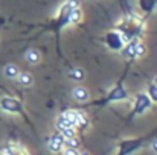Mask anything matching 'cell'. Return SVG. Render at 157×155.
I'll use <instances>...</instances> for the list:
<instances>
[{"label":"cell","mask_w":157,"mask_h":155,"mask_svg":"<svg viewBox=\"0 0 157 155\" xmlns=\"http://www.w3.org/2000/svg\"><path fill=\"white\" fill-rule=\"evenodd\" d=\"M61 134H63V137L67 140V138H72V137H76V129L75 128H66V129H63L61 131Z\"/></svg>","instance_id":"ffe728a7"},{"label":"cell","mask_w":157,"mask_h":155,"mask_svg":"<svg viewBox=\"0 0 157 155\" xmlns=\"http://www.w3.org/2000/svg\"><path fill=\"white\" fill-rule=\"evenodd\" d=\"M116 31L121 32L125 43L142 41V37L145 34V21L139 17H125L122 21L117 23Z\"/></svg>","instance_id":"6da1fadb"},{"label":"cell","mask_w":157,"mask_h":155,"mask_svg":"<svg viewBox=\"0 0 157 155\" xmlns=\"http://www.w3.org/2000/svg\"><path fill=\"white\" fill-rule=\"evenodd\" d=\"M3 75H5V78H8V79H17L18 75H20V70H18V67H17L15 64H8V65L3 68Z\"/></svg>","instance_id":"7c38bea8"},{"label":"cell","mask_w":157,"mask_h":155,"mask_svg":"<svg viewBox=\"0 0 157 155\" xmlns=\"http://www.w3.org/2000/svg\"><path fill=\"white\" fill-rule=\"evenodd\" d=\"M104 43L113 52H121L122 47L125 46V40L121 35V32H117V31H108L104 35Z\"/></svg>","instance_id":"3957f363"},{"label":"cell","mask_w":157,"mask_h":155,"mask_svg":"<svg viewBox=\"0 0 157 155\" xmlns=\"http://www.w3.org/2000/svg\"><path fill=\"white\" fill-rule=\"evenodd\" d=\"M69 78H70L72 81H75V82H81V81H84L86 73H84L82 68L73 67V68H70V72H69Z\"/></svg>","instance_id":"4fadbf2b"},{"label":"cell","mask_w":157,"mask_h":155,"mask_svg":"<svg viewBox=\"0 0 157 155\" xmlns=\"http://www.w3.org/2000/svg\"><path fill=\"white\" fill-rule=\"evenodd\" d=\"M79 155H90L89 152H86V151H82V152H79Z\"/></svg>","instance_id":"cb8c5ba5"},{"label":"cell","mask_w":157,"mask_h":155,"mask_svg":"<svg viewBox=\"0 0 157 155\" xmlns=\"http://www.w3.org/2000/svg\"><path fill=\"white\" fill-rule=\"evenodd\" d=\"M154 84H156V85H157V76H156V78H154Z\"/></svg>","instance_id":"d4e9b609"},{"label":"cell","mask_w":157,"mask_h":155,"mask_svg":"<svg viewBox=\"0 0 157 155\" xmlns=\"http://www.w3.org/2000/svg\"><path fill=\"white\" fill-rule=\"evenodd\" d=\"M63 116H64V117L69 120V123L75 128V125H76V119H78V109H69V111H64Z\"/></svg>","instance_id":"e0dca14e"},{"label":"cell","mask_w":157,"mask_h":155,"mask_svg":"<svg viewBox=\"0 0 157 155\" xmlns=\"http://www.w3.org/2000/svg\"><path fill=\"white\" fill-rule=\"evenodd\" d=\"M151 99L148 98L147 93H137L136 98H134V105H133V113L131 116H140L144 114L145 111H148L151 108Z\"/></svg>","instance_id":"277c9868"},{"label":"cell","mask_w":157,"mask_h":155,"mask_svg":"<svg viewBox=\"0 0 157 155\" xmlns=\"http://www.w3.org/2000/svg\"><path fill=\"white\" fill-rule=\"evenodd\" d=\"M151 149H153V152L157 154V140H154V142L151 143Z\"/></svg>","instance_id":"603a6c76"},{"label":"cell","mask_w":157,"mask_h":155,"mask_svg":"<svg viewBox=\"0 0 157 155\" xmlns=\"http://www.w3.org/2000/svg\"><path fill=\"white\" fill-rule=\"evenodd\" d=\"M128 98V93H127V90L124 88V85H122V81L121 82H117L110 91H108V94L105 96V99H102L101 102L102 103H110V102H119V101H125Z\"/></svg>","instance_id":"5b68a950"},{"label":"cell","mask_w":157,"mask_h":155,"mask_svg":"<svg viewBox=\"0 0 157 155\" xmlns=\"http://www.w3.org/2000/svg\"><path fill=\"white\" fill-rule=\"evenodd\" d=\"M134 47H136V55H137V58H142V56L147 55V46H145L142 41H136Z\"/></svg>","instance_id":"d6986e66"},{"label":"cell","mask_w":157,"mask_h":155,"mask_svg":"<svg viewBox=\"0 0 157 155\" xmlns=\"http://www.w3.org/2000/svg\"><path fill=\"white\" fill-rule=\"evenodd\" d=\"M63 155H79V151L76 148H64Z\"/></svg>","instance_id":"7402d4cb"},{"label":"cell","mask_w":157,"mask_h":155,"mask_svg":"<svg viewBox=\"0 0 157 155\" xmlns=\"http://www.w3.org/2000/svg\"><path fill=\"white\" fill-rule=\"evenodd\" d=\"M64 148H79V140L76 137H72V138H67L66 143H64Z\"/></svg>","instance_id":"44dd1931"},{"label":"cell","mask_w":157,"mask_h":155,"mask_svg":"<svg viewBox=\"0 0 157 155\" xmlns=\"http://www.w3.org/2000/svg\"><path fill=\"white\" fill-rule=\"evenodd\" d=\"M156 5H157V0H139V8L145 14V18H148L151 15V12L154 11Z\"/></svg>","instance_id":"8fae6325"},{"label":"cell","mask_w":157,"mask_h":155,"mask_svg":"<svg viewBox=\"0 0 157 155\" xmlns=\"http://www.w3.org/2000/svg\"><path fill=\"white\" fill-rule=\"evenodd\" d=\"M41 61V55H40V52L38 50H28L26 53V62L28 64H31V65H35V64H38Z\"/></svg>","instance_id":"5bb4252c"},{"label":"cell","mask_w":157,"mask_h":155,"mask_svg":"<svg viewBox=\"0 0 157 155\" xmlns=\"http://www.w3.org/2000/svg\"><path fill=\"white\" fill-rule=\"evenodd\" d=\"M64 143H66V138L63 137V134H61V132H55L52 137L49 138V151H51L52 154L63 152Z\"/></svg>","instance_id":"8992f818"},{"label":"cell","mask_w":157,"mask_h":155,"mask_svg":"<svg viewBox=\"0 0 157 155\" xmlns=\"http://www.w3.org/2000/svg\"><path fill=\"white\" fill-rule=\"evenodd\" d=\"M82 18H84L82 9L79 6H73L70 9V14H69V23L70 24H79V23H82Z\"/></svg>","instance_id":"9c48e42d"},{"label":"cell","mask_w":157,"mask_h":155,"mask_svg":"<svg viewBox=\"0 0 157 155\" xmlns=\"http://www.w3.org/2000/svg\"><path fill=\"white\" fill-rule=\"evenodd\" d=\"M134 44H136V41H131V43H125V46L122 47V50H121V55L128 61V62H131V61H136L137 59V55H136V47H134Z\"/></svg>","instance_id":"52a82bcc"},{"label":"cell","mask_w":157,"mask_h":155,"mask_svg":"<svg viewBox=\"0 0 157 155\" xmlns=\"http://www.w3.org/2000/svg\"><path fill=\"white\" fill-rule=\"evenodd\" d=\"M147 94H148V98L151 99V102L157 103V85L154 82L148 84V87H147Z\"/></svg>","instance_id":"ac0fdd59"},{"label":"cell","mask_w":157,"mask_h":155,"mask_svg":"<svg viewBox=\"0 0 157 155\" xmlns=\"http://www.w3.org/2000/svg\"><path fill=\"white\" fill-rule=\"evenodd\" d=\"M72 96H73V99H75L76 102H79V103L87 102V101L90 99V93H89V90H87L86 87H82V85L75 87L73 91H72Z\"/></svg>","instance_id":"ba28073f"},{"label":"cell","mask_w":157,"mask_h":155,"mask_svg":"<svg viewBox=\"0 0 157 155\" xmlns=\"http://www.w3.org/2000/svg\"><path fill=\"white\" fill-rule=\"evenodd\" d=\"M90 125V119L89 116L84 113V111H78V119H76V125H75V129L76 131H86Z\"/></svg>","instance_id":"30bf717a"},{"label":"cell","mask_w":157,"mask_h":155,"mask_svg":"<svg viewBox=\"0 0 157 155\" xmlns=\"http://www.w3.org/2000/svg\"><path fill=\"white\" fill-rule=\"evenodd\" d=\"M0 109L5 111V113H9V114L25 116V109H23L21 102L15 98H11V96H5V98L0 99Z\"/></svg>","instance_id":"7a4b0ae2"},{"label":"cell","mask_w":157,"mask_h":155,"mask_svg":"<svg viewBox=\"0 0 157 155\" xmlns=\"http://www.w3.org/2000/svg\"><path fill=\"white\" fill-rule=\"evenodd\" d=\"M55 125H56V131H58V132H61L63 129H66V128H70V126H72V125L69 123V120H67L63 114H59V116H58V119H56ZM72 128H73V126H72Z\"/></svg>","instance_id":"2e32d148"},{"label":"cell","mask_w":157,"mask_h":155,"mask_svg":"<svg viewBox=\"0 0 157 155\" xmlns=\"http://www.w3.org/2000/svg\"><path fill=\"white\" fill-rule=\"evenodd\" d=\"M17 79H18V84L23 87H31L34 84V76L31 73H20Z\"/></svg>","instance_id":"9a60e30c"}]
</instances>
